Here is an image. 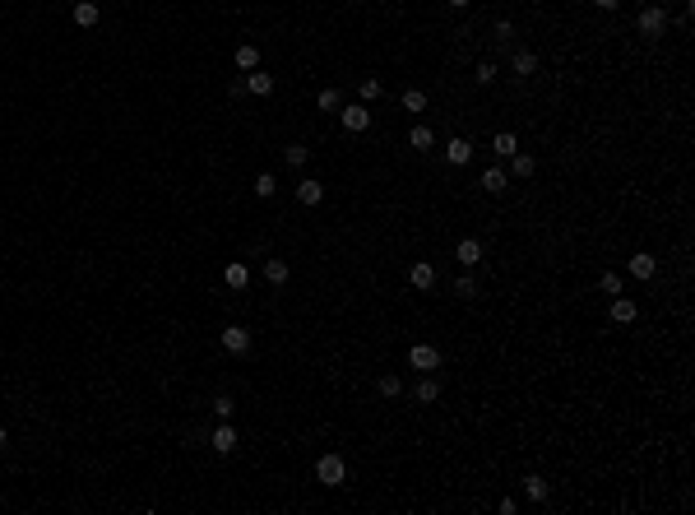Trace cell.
<instances>
[{
	"instance_id": "cell-7",
	"label": "cell",
	"mask_w": 695,
	"mask_h": 515,
	"mask_svg": "<svg viewBox=\"0 0 695 515\" xmlns=\"http://www.w3.org/2000/svg\"><path fill=\"white\" fill-rule=\"evenodd\" d=\"M209 446H214L218 455H232V451H237V427H232V422L223 418V422L214 427V432H209Z\"/></svg>"
},
{
	"instance_id": "cell-16",
	"label": "cell",
	"mask_w": 695,
	"mask_h": 515,
	"mask_svg": "<svg viewBox=\"0 0 695 515\" xmlns=\"http://www.w3.org/2000/svg\"><path fill=\"white\" fill-rule=\"evenodd\" d=\"M98 19H102V10H98L93 0H75V24H79V28H93Z\"/></svg>"
},
{
	"instance_id": "cell-11",
	"label": "cell",
	"mask_w": 695,
	"mask_h": 515,
	"mask_svg": "<svg viewBox=\"0 0 695 515\" xmlns=\"http://www.w3.org/2000/svg\"><path fill=\"white\" fill-rule=\"evenodd\" d=\"M246 93H255V98H269L274 93V75H264V70H246Z\"/></svg>"
},
{
	"instance_id": "cell-15",
	"label": "cell",
	"mask_w": 695,
	"mask_h": 515,
	"mask_svg": "<svg viewBox=\"0 0 695 515\" xmlns=\"http://www.w3.org/2000/svg\"><path fill=\"white\" fill-rule=\"evenodd\" d=\"M533 172H538V163L528 154H510V177H515V181H528Z\"/></svg>"
},
{
	"instance_id": "cell-4",
	"label": "cell",
	"mask_w": 695,
	"mask_h": 515,
	"mask_svg": "<svg viewBox=\"0 0 695 515\" xmlns=\"http://www.w3.org/2000/svg\"><path fill=\"white\" fill-rule=\"evenodd\" d=\"M223 353H232V358L250 353V329L246 325H223Z\"/></svg>"
},
{
	"instance_id": "cell-3",
	"label": "cell",
	"mask_w": 695,
	"mask_h": 515,
	"mask_svg": "<svg viewBox=\"0 0 695 515\" xmlns=\"http://www.w3.org/2000/svg\"><path fill=\"white\" fill-rule=\"evenodd\" d=\"M408 367H413V372H436V367H441V348H436V343H413V348H408Z\"/></svg>"
},
{
	"instance_id": "cell-35",
	"label": "cell",
	"mask_w": 695,
	"mask_h": 515,
	"mask_svg": "<svg viewBox=\"0 0 695 515\" xmlns=\"http://www.w3.org/2000/svg\"><path fill=\"white\" fill-rule=\"evenodd\" d=\"M496 42H510V37H515V24H510V19H496Z\"/></svg>"
},
{
	"instance_id": "cell-25",
	"label": "cell",
	"mask_w": 695,
	"mask_h": 515,
	"mask_svg": "<svg viewBox=\"0 0 695 515\" xmlns=\"http://www.w3.org/2000/svg\"><path fill=\"white\" fill-rule=\"evenodd\" d=\"M357 93H362V102H367V107H371V102H376V98L385 93V84H380V79L371 75V79H362V84H357Z\"/></svg>"
},
{
	"instance_id": "cell-23",
	"label": "cell",
	"mask_w": 695,
	"mask_h": 515,
	"mask_svg": "<svg viewBox=\"0 0 695 515\" xmlns=\"http://www.w3.org/2000/svg\"><path fill=\"white\" fill-rule=\"evenodd\" d=\"M376 390L385 395V399H394V395H403V376H394V372H385L380 381H376Z\"/></svg>"
},
{
	"instance_id": "cell-32",
	"label": "cell",
	"mask_w": 695,
	"mask_h": 515,
	"mask_svg": "<svg viewBox=\"0 0 695 515\" xmlns=\"http://www.w3.org/2000/svg\"><path fill=\"white\" fill-rule=\"evenodd\" d=\"M274 190H278V181L269 177V172H260V177H255V195H260V200H269Z\"/></svg>"
},
{
	"instance_id": "cell-12",
	"label": "cell",
	"mask_w": 695,
	"mask_h": 515,
	"mask_svg": "<svg viewBox=\"0 0 695 515\" xmlns=\"http://www.w3.org/2000/svg\"><path fill=\"white\" fill-rule=\"evenodd\" d=\"M635 316H640V307H635V297H612V320L617 325H635Z\"/></svg>"
},
{
	"instance_id": "cell-19",
	"label": "cell",
	"mask_w": 695,
	"mask_h": 515,
	"mask_svg": "<svg viewBox=\"0 0 695 515\" xmlns=\"http://www.w3.org/2000/svg\"><path fill=\"white\" fill-rule=\"evenodd\" d=\"M237 70H260V47H255V42H241V47H237Z\"/></svg>"
},
{
	"instance_id": "cell-37",
	"label": "cell",
	"mask_w": 695,
	"mask_h": 515,
	"mask_svg": "<svg viewBox=\"0 0 695 515\" xmlns=\"http://www.w3.org/2000/svg\"><path fill=\"white\" fill-rule=\"evenodd\" d=\"M445 5H450V10H468L473 0H445Z\"/></svg>"
},
{
	"instance_id": "cell-8",
	"label": "cell",
	"mask_w": 695,
	"mask_h": 515,
	"mask_svg": "<svg viewBox=\"0 0 695 515\" xmlns=\"http://www.w3.org/2000/svg\"><path fill=\"white\" fill-rule=\"evenodd\" d=\"M454 260H459L463 269H478L482 265V242L478 237H463L459 246H454Z\"/></svg>"
},
{
	"instance_id": "cell-34",
	"label": "cell",
	"mask_w": 695,
	"mask_h": 515,
	"mask_svg": "<svg viewBox=\"0 0 695 515\" xmlns=\"http://www.w3.org/2000/svg\"><path fill=\"white\" fill-rule=\"evenodd\" d=\"M473 79H478L482 89H487V84H496V65H492V61H478V75H473Z\"/></svg>"
},
{
	"instance_id": "cell-36",
	"label": "cell",
	"mask_w": 695,
	"mask_h": 515,
	"mask_svg": "<svg viewBox=\"0 0 695 515\" xmlns=\"http://www.w3.org/2000/svg\"><path fill=\"white\" fill-rule=\"evenodd\" d=\"M593 5H598V10H617L621 0H593Z\"/></svg>"
},
{
	"instance_id": "cell-27",
	"label": "cell",
	"mask_w": 695,
	"mask_h": 515,
	"mask_svg": "<svg viewBox=\"0 0 695 515\" xmlns=\"http://www.w3.org/2000/svg\"><path fill=\"white\" fill-rule=\"evenodd\" d=\"M492 149H496V154H501V158H510V154H519V140H515L510 130H501V135H496V140H492Z\"/></svg>"
},
{
	"instance_id": "cell-2",
	"label": "cell",
	"mask_w": 695,
	"mask_h": 515,
	"mask_svg": "<svg viewBox=\"0 0 695 515\" xmlns=\"http://www.w3.org/2000/svg\"><path fill=\"white\" fill-rule=\"evenodd\" d=\"M315 478H320L324 487H343V483H348V464H343V455H334V451L320 455V460H315Z\"/></svg>"
},
{
	"instance_id": "cell-13",
	"label": "cell",
	"mask_w": 695,
	"mask_h": 515,
	"mask_svg": "<svg viewBox=\"0 0 695 515\" xmlns=\"http://www.w3.org/2000/svg\"><path fill=\"white\" fill-rule=\"evenodd\" d=\"M297 200L306 204V209H315V204L324 200V181H315V177H306V181H297Z\"/></svg>"
},
{
	"instance_id": "cell-9",
	"label": "cell",
	"mask_w": 695,
	"mask_h": 515,
	"mask_svg": "<svg viewBox=\"0 0 695 515\" xmlns=\"http://www.w3.org/2000/svg\"><path fill=\"white\" fill-rule=\"evenodd\" d=\"M445 163H454V168H463V163H473V144L463 140V135L445 140Z\"/></svg>"
},
{
	"instance_id": "cell-1",
	"label": "cell",
	"mask_w": 695,
	"mask_h": 515,
	"mask_svg": "<svg viewBox=\"0 0 695 515\" xmlns=\"http://www.w3.org/2000/svg\"><path fill=\"white\" fill-rule=\"evenodd\" d=\"M635 28H640V37H649V42L667 37V10H663V5H649V10H640Z\"/></svg>"
},
{
	"instance_id": "cell-21",
	"label": "cell",
	"mask_w": 695,
	"mask_h": 515,
	"mask_svg": "<svg viewBox=\"0 0 695 515\" xmlns=\"http://www.w3.org/2000/svg\"><path fill=\"white\" fill-rule=\"evenodd\" d=\"M223 283H228V288H246V283H250V269L241 265V260H232V265L223 269Z\"/></svg>"
},
{
	"instance_id": "cell-22",
	"label": "cell",
	"mask_w": 695,
	"mask_h": 515,
	"mask_svg": "<svg viewBox=\"0 0 695 515\" xmlns=\"http://www.w3.org/2000/svg\"><path fill=\"white\" fill-rule=\"evenodd\" d=\"M288 274H293L288 260H278V255H274V260H264V279H269V283H288Z\"/></svg>"
},
{
	"instance_id": "cell-5",
	"label": "cell",
	"mask_w": 695,
	"mask_h": 515,
	"mask_svg": "<svg viewBox=\"0 0 695 515\" xmlns=\"http://www.w3.org/2000/svg\"><path fill=\"white\" fill-rule=\"evenodd\" d=\"M339 116H343V130H353V135H362L371 125V107L367 102H348V107H339Z\"/></svg>"
},
{
	"instance_id": "cell-24",
	"label": "cell",
	"mask_w": 695,
	"mask_h": 515,
	"mask_svg": "<svg viewBox=\"0 0 695 515\" xmlns=\"http://www.w3.org/2000/svg\"><path fill=\"white\" fill-rule=\"evenodd\" d=\"M524 497H528V501H547V478L528 473V478H524Z\"/></svg>"
},
{
	"instance_id": "cell-31",
	"label": "cell",
	"mask_w": 695,
	"mask_h": 515,
	"mask_svg": "<svg viewBox=\"0 0 695 515\" xmlns=\"http://www.w3.org/2000/svg\"><path fill=\"white\" fill-rule=\"evenodd\" d=\"M403 111H427V93H422V89H408V93H403Z\"/></svg>"
},
{
	"instance_id": "cell-10",
	"label": "cell",
	"mask_w": 695,
	"mask_h": 515,
	"mask_svg": "<svg viewBox=\"0 0 695 515\" xmlns=\"http://www.w3.org/2000/svg\"><path fill=\"white\" fill-rule=\"evenodd\" d=\"M654 274H658V260H654L649 251H635V255H631V279L645 283V279H654Z\"/></svg>"
},
{
	"instance_id": "cell-28",
	"label": "cell",
	"mask_w": 695,
	"mask_h": 515,
	"mask_svg": "<svg viewBox=\"0 0 695 515\" xmlns=\"http://www.w3.org/2000/svg\"><path fill=\"white\" fill-rule=\"evenodd\" d=\"M315 102H320V111H339L343 107V93H339V89H320Z\"/></svg>"
},
{
	"instance_id": "cell-33",
	"label": "cell",
	"mask_w": 695,
	"mask_h": 515,
	"mask_svg": "<svg viewBox=\"0 0 695 515\" xmlns=\"http://www.w3.org/2000/svg\"><path fill=\"white\" fill-rule=\"evenodd\" d=\"M214 413H218V422L237 413V404H232V395H218V399H214Z\"/></svg>"
},
{
	"instance_id": "cell-29",
	"label": "cell",
	"mask_w": 695,
	"mask_h": 515,
	"mask_svg": "<svg viewBox=\"0 0 695 515\" xmlns=\"http://www.w3.org/2000/svg\"><path fill=\"white\" fill-rule=\"evenodd\" d=\"M454 293H459L463 302H473V297H478V279H473V274H463V279H454Z\"/></svg>"
},
{
	"instance_id": "cell-38",
	"label": "cell",
	"mask_w": 695,
	"mask_h": 515,
	"mask_svg": "<svg viewBox=\"0 0 695 515\" xmlns=\"http://www.w3.org/2000/svg\"><path fill=\"white\" fill-rule=\"evenodd\" d=\"M0 451H5V427H0Z\"/></svg>"
},
{
	"instance_id": "cell-14",
	"label": "cell",
	"mask_w": 695,
	"mask_h": 515,
	"mask_svg": "<svg viewBox=\"0 0 695 515\" xmlns=\"http://www.w3.org/2000/svg\"><path fill=\"white\" fill-rule=\"evenodd\" d=\"M432 144H436V130H432V125H413V130H408V149H417V154H427Z\"/></svg>"
},
{
	"instance_id": "cell-18",
	"label": "cell",
	"mask_w": 695,
	"mask_h": 515,
	"mask_svg": "<svg viewBox=\"0 0 695 515\" xmlns=\"http://www.w3.org/2000/svg\"><path fill=\"white\" fill-rule=\"evenodd\" d=\"M413 399L417 404H436V399H441V386H436L432 376H422V381L413 386Z\"/></svg>"
},
{
	"instance_id": "cell-6",
	"label": "cell",
	"mask_w": 695,
	"mask_h": 515,
	"mask_svg": "<svg viewBox=\"0 0 695 515\" xmlns=\"http://www.w3.org/2000/svg\"><path fill=\"white\" fill-rule=\"evenodd\" d=\"M408 283H413L417 293H432L436 288V265L432 260H413V265H408Z\"/></svg>"
},
{
	"instance_id": "cell-17",
	"label": "cell",
	"mask_w": 695,
	"mask_h": 515,
	"mask_svg": "<svg viewBox=\"0 0 695 515\" xmlns=\"http://www.w3.org/2000/svg\"><path fill=\"white\" fill-rule=\"evenodd\" d=\"M510 70H515L519 79L538 75V56H533V51H515V61H510Z\"/></svg>"
},
{
	"instance_id": "cell-20",
	"label": "cell",
	"mask_w": 695,
	"mask_h": 515,
	"mask_svg": "<svg viewBox=\"0 0 695 515\" xmlns=\"http://www.w3.org/2000/svg\"><path fill=\"white\" fill-rule=\"evenodd\" d=\"M506 186H510V177H506L501 168H487V172H482V190H487V195H501Z\"/></svg>"
},
{
	"instance_id": "cell-26",
	"label": "cell",
	"mask_w": 695,
	"mask_h": 515,
	"mask_svg": "<svg viewBox=\"0 0 695 515\" xmlns=\"http://www.w3.org/2000/svg\"><path fill=\"white\" fill-rule=\"evenodd\" d=\"M306 158H311V149H306V144H288V149H283V163H288V168H302V163H306Z\"/></svg>"
},
{
	"instance_id": "cell-30",
	"label": "cell",
	"mask_w": 695,
	"mask_h": 515,
	"mask_svg": "<svg viewBox=\"0 0 695 515\" xmlns=\"http://www.w3.org/2000/svg\"><path fill=\"white\" fill-rule=\"evenodd\" d=\"M598 293H607V297L626 293V283H621V274H602V279H598Z\"/></svg>"
}]
</instances>
